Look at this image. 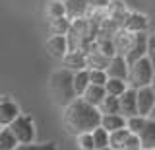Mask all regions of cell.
Returning a JSON list of instances; mask_svg holds the SVG:
<instances>
[{
    "label": "cell",
    "instance_id": "cell-20",
    "mask_svg": "<svg viewBox=\"0 0 155 150\" xmlns=\"http://www.w3.org/2000/svg\"><path fill=\"white\" fill-rule=\"evenodd\" d=\"M132 35L134 33H128V31H120V33H116V37L113 39L114 43V49H116V55H126V51H128V47H130V43H132Z\"/></svg>",
    "mask_w": 155,
    "mask_h": 150
},
{
    "label": "cell",
    "instance_id": "cell-16",
    "mask_svg": "<svg viewBox=\"0 0 155 150\" xmlns=\"http://www.w3.org/2000/svg\"><path fill=\"white\" fill-rule=\"evenodd\" d=\"M101 127L107 129L109 133L118 131V129H124V127H126V117H124V115H120V113L101 115Z\"/></svg>",
    "mask_w": 155,
    "mask_h": 150
},
{
    "label": "cell",
    "instance_id": "cell-25",
    "mask_svg": "<svg viewBox=\"0 0 155 150\" xmlns=\"http://www.w3.org/2000/svg\"><path fill=\"white\" fill-rule=\"evenodd\" d=\"M16 146H18V140L12 134V131L8 127H2L0 129V150H14Z\"/></svg>",
    "mask_w": 155,
    "mask_h": 150
},
{
    "label": "cell",
    "instance_id": "cell-36",
    "mask_svg": "<svg viewBox=\"0 0 155 150\" xmlns=\"http://www.w3.org/2000/svg\"><path fill=\"white\" fill-rule=\"evenodd\" d=\"M101 150H114L113 146H105V148H101Z\"/></svg>",
    "mask_w": 155,
    "mask_h": 150
},
{
    "label": "cell",
    "instance_id": "cell-22",
    "mask_svg": "<svg viewBox=\"0 0 155 150\" xmlns=\"http://www.w3.org/2000/svg\"><path fill=\"white\" fill-rule=\"evenodd\" d=\"M101 115H113V113H120V103L116 96H105V99L99 105Z\"/></svg>",
    "mask_w": 155,
    "mask_h": 150
},
{
    "label": "cell",
    "instance_id": "cell-35",
    "mask_svg": "<svg viewBox=\"0 0 155 150\" xmlns=\"http://www.w3.org/2000/svg\"><path fill=\"white\" fill-rule=\"evenodd\" d=\"M147 117H149V119H153V121H155V105H153V109H151V113H149V115H147Z\"/></svg>",
    "mask_w": 155,
    "mask_h": 150
},
{
    "label": "cell",
    "instance_id": "cell-21",
    "mask_svg": "<svg viewBox=\"0 0 155 150\" xmlns=\"http://www.w3.org/2000/svg\"><path fill=\"white\" fill-rule=\"evenodd\" d=\"M107 12H109V20H113V22H122L124 16L128 14L124 2H120V0H116V2L110 0V4L107 6Z\"/></svg>",
    "mask_w": 155,
    "mask_h": 150
},
{
    "label": "cell",
    "instance_id": "cell-31",
    "mask_svg": "<svg viewBox=\"0 0 155 150\" xmlns=\"http://www.w3.org/2000/svg\"><path fill=\"white\" fill-rule=\"evenodd\" d=\"M78 148H80V150H95V144H93V137H91V133H81V134H78Z\"/></svg>",
    "mask_w": 155,
    "mask_h": 150
},
{
    "label": "cell",
    "instance_id": "cell-9",
    "mask_svg": "<svg viewBox=\"0 0 155 150\" xmlns=\"http://www.w3.org/2000/svg\"><path fill=\"white\" fill-rule=\"evenodd\" d=\"M19 113H21V111H19V105L16 101H12L8 98L0 99V127H8Z\"/></svg>",
    "mask_w": 155,
    "mask_h": 150
},
{
    "label": "cell",
    "instance_id": "cell-28",
    "mask_svg": "<svg viewBox=\"0 0 155 150\" xmlns=\"http://www.w3.org/2000/svg\"><path fill=\"white\" fill-rule=\"evenodd\" d=\"M87 72H89V84L105 86V82L109 80V76L103 68H87Z\"/></svg>",
    "mask_w": 155,
    "mask_h": 150
},
{
    "label": "cell",
    "instance_id": "cell-17",
    "mask_svg": "<svg viewBox=\"0 0 155 150\" xmlns=\"http://www.w3.org/2000/svg\"><path fill=\"white\" fill-rule=\"evenodd\" d=\"M70 27H72V22L68 20L66 16H62V18H52V20L48 22L51 35H68Z\"/></svg>",
    "mask_w": 155,
    "mask_h": 150
},
{
    "label": "cell",
    "instance_id": "cell-3",
    "mask_svg": "<svg viewBox=\"0 0 155 150\" xmlns=\"http://www.w3.org/2000/svg\"><path fill=\"white\" fill-rule=\"evenodd\" d=\"M130 88L138 90V88H143V86H151L155 82V70L151 66L147 57H142L140 61H136L130 65V70H128V78H126Z\"/></svg>",
    "mask_w": 155,
    "mask_h": 150
},
{
    "label": "cell",
    "instance_id": "cell-15",
    "mask_svg": "<svg viewBox=\"0 0 155 150\" xmlns=\"http://www.w3.org/2000/svg\"><path fill=\"white\" fill-rule=\"evenodd\" d=\"M107 92H105V86H97V84H89L85 88V92L80 96L84 101H87L89 105H95V107H99L101 101L105 99Z\"/></svg>",
    "mask_w": 155,
    "mask_h": 150
},
{
    "label": "cell",
    "instance_id": "cell-4",
    "mask_svg": "<svg viewBox=\"0 0 155 150\" xmlns=\"http://www.w3.org/2000/svg\"><path fill=\"white\" fill-rule=\"evenodd\" d=\"M8 129L12 131V134L16 137L18 144H29L35 140V123H33L31 115L19 113L12 123L8 125Z\"/></svg>",
    "mask_w": 155,
    "mask_h": 150
},
{
    "label": "cell",
    "instance_id": "cell-12",
    "mask_svg": "<svg viewBox=\"0 0 155 150\" xmlns=\"http://www.w3.org/2000/svg\"><path fill=\"white\" fill-rule=\"evenodd\" d=\"M62 62H64V68L76 72V70H84L87 68V59L84 51H68L64 57H62Z\"/></svg>",
    "mask_w": 155,
    "mask_h": 150
},
{
    "label": "cell",
    "instance_id": "cell-32",
    "mask_svg": "<svg viewBox=\"0 0 155 150\" xmlns=\"http://www.w3.org/2000/svg\"><path fill=\"white\" fill-rule=\"evenodd\" d=\"M145 57L151 62L153 70H155V33L153 35H147V51H145Z\"/></svg>",
    "mask_w": 155,
    "mask_h": 150
},
{
    "label": "cell",
    "instance_id": "cell-2",
    "mask_svg": "<svg viewBox=\"0 0 155 150\" xmlns=\"http://www.w3.org/2000/svg\"><path fill=\"white\" fill-rule=\"evenodd\" d=\"M74 72L68 70V68H60L56 72L51 74V80H48V88H51V94L54 101L62 107H66L70 101H74L78 96L74 92Z\"/></svg>",
    "mask_w": 155,
    "mask_h": 150
},
{
    "label": "cell",
    "instance_id": "cell-27",
    "mask_svg": "<svg viewBox=\"0 0 155 150\" xmlns=\"http://www.w3.org/2000/svg\"><path fill=\"white\" fill-rule=\"evenodd\" d=\"M47 16H48V20H52V18H62V16H66L64 2H60V0H51V2L47 4Z\"/></svg>",
    "mask_w": 155,
    "mask_h": 150
},
{
    "label": "cell",
    "instance_id": "cell-11",
    "mask_svg": "<svg viewBox=\"0 0 155 150\" xmlns=\"http://www.w3.org/2000/svg\"><path fill=\"white\" fill-rule=\"evenodd\" d=\"M118 103H120V115L124 117H132L138 113V103H136V90L134 88H126L122 96H118Z\"/></svg>",
    "mask_w": 155,
    "mask_h": 150
},
{
    "label": "cell",
    "instance_id": "cell-30",
    "mask_svg": "<svg viewBox=\"0 0 155 150\" xmlns=\"http://www.w3.org/2000/svg\"><path fill=\"white\" fill-rule=\"evenodd\" d=\"M14 150H56V144L54 142H43V144L29 142V144H18Z\"/></svg>",
    "mask_w": 155,
    "mask_h": 150
},
{
    "label": "cell",
    "instance_id": "cell-37",
    "mask_svg": "<svg viewBox=\"0 0 155 150\" xmlns=\"http://www.w3.org/2000/svg\"><path fill=\"white\" fill-rule=\"evenodd\" d=\"M153 90H155V82H153Z\"/></svg>",
    "mask_w": 155,
    "mask_h": 150
},
{
    "label": "cell",
    "instance_id": "cell-7",
    "mask_svg": "<svg viewBox=\"0 0 155 150\" xmlns=\"http://www.w3.org/2000/svg\"><path fill=\"white\" fill-rule=\"evenodd\" d=\"M147 26H149L147 16H143V14H140V12H128L122 20V30L128 31V33L147 31Z\"/></svg>",
    "mask_w": 155,
    "mask_h": 150
},
{
    "label": "cell",
    "instance_id": "cell-6",
    "mask_svg": "<svg viewBox=\"0 0 155 150\" xmlns=\"http://www.w3.org/2000/svg\"><path fill=\"white\" fill-rule=\"evenodd\" d=\"M136 103H138V115L147 117L151 113L153 105H155V90L151 86H143V88L136 90Z\"/></svg>",
    "mask_w": 155,
    "mask_h": 150
},
{
    "label": "cell",
    "instance_id": "cell-38",
    "mask_svg": "<svg viewBox=\"0 0 155 150\" xmlns=\"http://www.w3.org/2000/svg\"><path fill=\"white\" fill-rule=\"evenodd\" d=\"M0 99H2V98H0Z\"/></svg>",
    "mask_w": 155,
    "mask_h": 150
},
{
    "label": "cell",
    "instance_id": "cell-33",
    "mask_svg": "<svg viewBox=\"0 0 155 150\" xmlns=\"http://www.w3.org/2000/svg\"><path fill=\"white\" fill-rule=\"evenodd\" d=\"M118 150H142V146H140V138H138V134H130V137L126 138V142H124Z\"/></svg>",
    "mask_w": 155,
    "mask_h": 150
},
{
    "label": "cell",
    "instance_id": "cell-8",
    "mask_svg": "<svg viewBox=\"0 0 155 150\" xmlns=\"http://www.w3.org/2000/svg\"><path fill=\"white\" fill-rule=\"evenodd\" d=\"M128 70H130V65L122 55H114L113 59H109V65L105 68L109 78H120V80L128 78Z\"/></svg>",
    "mask_w": 155,
    "mask_h": 150
},
{
    "label": "cell",
    "instance_id": "cell-19",
    "mask_svg": "<svg viewBox=\"0 0 155 150\" xmlns=\"http://www.w3.org/2000/svg\"><path fill=\"white\" fill-rule=\"evenodd\" d=\"M126 88H128V82L126 80H120V78H109L105 82V92H107V96H122Z\"/></svg>",
    "mask_w": 155,
    "mask_h": 150
},
{
    "label": "cell",
    "instance_id": "cell-24",
    "mask_svg": "<svg viewBox=\"0 0 155 150\" xmlns=\"http://www.w3.org/2000/svg\"><path fill=\"white\" fill-rule=\"evenodd\" d=\"M91 137H93V144H95V150H101L105 146H109V131L103 129L99 125V127H95L91 131Z\"/></svg>",
    "mask_w": 155,
    "mask_h": 150
},
{
    "label": "cell",
    "instance_id": "cell-26",
    "mask_svg": "<svg viewBox=\"0 0 155 150\" xmlns=\"http://www.w3.org/2000/svg\"><path fill=\"white\" fill-rule=\"evenodd\" d=\"M145 121H147V117L136 113V115H132V117H126V129H128L132 134H140V131L143 129Z\"/></svg>",
    "mask_w": 155,
    "mask_h": 150
},
{
    "label": "cell",
    "instance_id": "cell-34",
    "mask_svg": "<svg viewBox=\"0 0 155 150\" xmlns=\"http://www.w3.org/2000/svg\"><path fill=\"white\" fill-rule=\"evenodd\" d=\"M87 4H89V8H93V10H107L110 0H87Z\"/></svg>",
    "mask_w": 155,
    "mask_h": 150
},
{
    "label": "cell",
    "instance_id": "cell-23",
    "mask_svg": "<svg viewBox=\"0 0 155 150\" xmlns=\"http://www.w3.org/2000/svg\"><path fill=\"white\" fill-rule=\"evenodd\" d=\"M130 131L128 129H118V131H113V133H109V146H113L114 150H118L120 146H122V144L126 142V138L130 137Z\"/></svg>",
    "mask_w": 155,
    "mask_h": 150
},
{
    "label": "cell",
    "instance_id": "cell-1",
    "mask_svg": "<svg viewBox=\"0 0 155 150\" xmlns=\"http://www.w3.org/2000/svg\"><path fill=\"white\" fill-rule=\"evenodd\" d=\"M99 125H101L99 107L89 105L81 98H76L64 107V127L70 134L78 137L81 133H91Z\"/></svg>",
    "mask_w": 155,
    "mask_h": 150
},
{
    "label": "cell",
    "instance_id": "cell-39",
    "mask_svg": "<svg viewBox=\"0 0 155 150\" xmlns=\"http://www.w3.org/2000/svg\"><path fill=\"white\" fill-rule=\"evenodd\" d=\"M0 129H2V127H0Z\"/></svg>",
    "mask_w": 155,
    "mask_h": 150
},
{
    "label": "cell",
    "instance_id": "cell-10",
    "mask_svg": "<svg viewBox=\"0 0 155 150\" xmlns=\"http://www.w3.org/2000/svg\"><path fill=\"white\" fill-rule=\"evenodd\" d=\"M64 10H66L68 20L76 22V20L85 18L87 10H89V4H87V0H64Z\"/></svg>",
    "mask_w": 155,
    "mask_h": 150
},
{
    "label": "cell",
    "instance_id": "cell-18",
    "mask_svg": "<svg viewBox=\"0 0 155 150\" xmlns=\"http://www.w3.org/2000/svg\"><path fill=\"white\" fill-rule=\"evenodd\" d=\"M72 82H74V92H76V96L80 98V96L85 92V88L89 86V72H87V68H84V70H76Z\"/></svg>",
    "mask_w": 155,
    "mask_h": 150
},
{
    "label": "cell",
    "instance_id": "cell-5",
    "mask_svg": "<svg viewBox=\"0 0 155 150\" xmlns=\"http://www.w3.org/2000/svg\"><path fill=\"white\" fill-rule=\"evenodd\" d=\"M145 51H147V31L134 33V35H132V43H130L124 59L128 61V65H132V62L140 61L142 57H145Z\"/></svg>",
    "mask_w": 155,
    "mask_h": 150
},
{
    "label": "cell",
    "instance_id": "cell-13",
    "mask_svg": "<svg viewBox=\"0 0 155 150\" xmlns=\"http://www.w3.org/2000/svg\"><path fill=\"white\" fill-rule=\"evenodd\" d=\"M138 138H140L142 150H155V121L153 119L147 117L143 129L140 131V134H138Z\"/></svg>",
    "mask_w": 155,
    "mask_h": 150
},
{
    "label": "cell",
    "instance_id": "cell-14",
    "mask_svg": "<svg viewBox=\"0 0 155 150\" xmlns=\"http://www.w3.org/2000/svg\"><path fill=\"white\" fill-rule=\"evenodd\" d=\"M47 51H48L51 57L62 59V57L68 53V39H66V35H51L47 39Z\"/></svg>",
    "mask_w": 155,
    "mask_h": 150
},
{
    "label": "cell",
    "instance_id": "cell-29",
    "mask_svg": "<svg viewBox=\"0 0 155 150\" xmlns=\"http://www.w3.org/2000/svg\"><path fill=\"white\" fill-rule=\"evenodd\" d=\"M97 51L101 53L103 57H107V59H113V57L116 55V49H114V43L110 37H107V39H103L99 43V47H97Z\"/></svg>",
    "mask_w": 155,
    "mask_h": 150
}]
</instances>
